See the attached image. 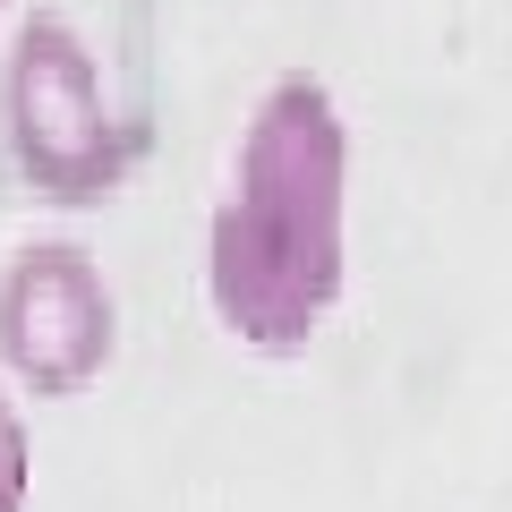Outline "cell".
I'll return each mask as SVG.
<instances>
[{
	"instance_id": "1",
	"label": "cell",
	"mask_w": 512,
	"mask_h": 512,
	"mask_svg": "<svg viewBox=\"0 0 512 512\" xmlns=\"http://www.w3.org/2000/svg\"><path fill=\"white\" fill-rule=\"evenodd\" d=\"M350 291V120L325 77L282 69L231 137L205 222V308L256 359H299Z\"/></svg>"
},
{
	"instance_id": "2",
	"label": "cell",
	"mask_w": 512,
	"mask_h": 512,
	"mask_svg": "<svg viewBox=\"0 0 512 512\" xmlns=\"http://www.w3.org/2000/svg\"><path fill=\"white\" fill-rule=\"evenodd\" d=\"M0 137H9L18 180L60 214H86V205L120 197L137 137L111 111L94 43L60 9H35L0 52Z\"/></svg>"
},
{
	"instance_id": "3",
	"label": "cell",
	"mask_w": 512,
	"mask_h": 512,
	"mask_svg": "<svg viewBox=\"0 0 512 512\" xmlns=\"http://www.w3.org/2000/svg\"><path fill=\"white\" fill-rule=\"evenodd\" d=\"M120 350V299H111L94 248L77 239H26L0 265V367L35 402H77Z\"/></svg>"
},
{
	"instance_id": "4",
	"label": "cell",
	"mask_w": 512,
	"mask_h": 512,
	"mask_svg": "<svg viewBox=\"0 0 512 512\" xmlns=\"http://www.w3.org/2000/svg\"><path fill=\"white\" fill-rule=\"evenodd\" d=\"M26 495H35V436H26L18 393L0 384V512H26Z\"/></svg>"
},
{
	"instance_id": "5",
	"label": "cell",
	"mask_w": 512,
	"mask_h": 512,
	"mask_svg": "<svg viewBox=\"0 0 512 512\" xmlns=\"http://www.w3.org/2000/svg\"><path fill=\"white\" fill-rule=\"evenodd\" d=\"M0 18H9V0H0Z\"/></svg>"
}]
</instances>
